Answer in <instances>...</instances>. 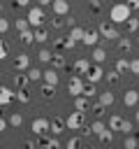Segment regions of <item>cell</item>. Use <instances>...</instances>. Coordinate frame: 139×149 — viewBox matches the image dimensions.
Returning <instances> with one entry per match:
<instances>
[{"mask_svg":"<svg viewBox=\"0 0 139 149\" xmlns=\"http://www.w3.org/2000/svg\"><path fill=\"white\" fill-rule=\"evenodd\" d=\"M130 16H132V9H130L125 2H116V5L109 9V19H111V23H125Z\"/></svg>","mask_w":139,"mask_h":149,"instance_id":"obj_1","label":"cell"},{"mask_svg":"<svg viewBox=\"0 0 139 149\" xmlns=\"http://www.w3.org/2000/svg\"><path fill=\"white\" fill-rule=\"evenodd\" d=\"M28 23H30V28H39L42 23H44V9L39 7V5H32L30 9H28Z\"/></svg>","mask_w":139,"mask_h":149,"instance_id":"obj_2","label":"cell"},{"mask_svg":"<svg viewBox=\"0 0 139 149\" xmlns=\"http://www.w3.org/2000/svg\"><path fill=\"white\" fill-rule=\"evenodd\" d=\"M97 33H100V37H104V40H118V37H120L118 30H116V26H114L111 21H102V23L97 26Z\"/></svg>","mask_w":139,"mask_h":149,"instance_id":"obj_3","label":"cell"},{"mask_svg":"<svg viewBox=\"0 0 139 149\" xmlns=\"http://www.w3.org/2000/svg\"><path fill=\"white\" fill-rule=\"evenodd\" d=\"M83 77L81 74H72L70 77V81H67V91H70V95L72 98H76V95H81V91H83Z\"/></svg>","mask_w":139,"mask_h":149,"instance_id":"obj_4","label":"cell"},{"mask_svg":"<svg viewBox=\"0 0 139 149\" xmlns=\"http://www.w3.org/2000/svg\"><path fill=\"white\" fill-rule=\"evenodd\" d=\"M83 112H72L67 119H65V126H67V130H81L83 128Z\"/></svg>","mask_w":139,"mask_h":149,"instance_id":"obj_5","label":"cell"},{"mask_svg":"<svg viewBox=\"0 0 139 149\" xmlns=\"http://www.w3.org/2000/svg\"><path fill=\"white\" fill-rule=\"evenodd\" d=\"M102 77H104V70H102L97 63H90V68L86 70V81H90V84H97Z\"/></svg>","mask_w":139,"mask_h":149,"instance_id":"obj_6","label":"cell"},{"mask_svg":"<svg viewBox=\"0 0 139 149\" xmlns=\"http://www.w3.org/2000/svg\"><path fill=\"white\" fill-rule=\"evenodd\" d=\"M32 133H35L37 137L46 135V133H49V119H44V116H37V119H32Z\"/></svg>","mask_w":139,"mask_h":149,"instance_id":"obj_7","label":"cell"},{"mask_svg":"<svg viewBox=\"0 0 139 149\" xmlns=\"http://www.w3.org/2000/svg\"><path fill=\"white\" fill-rule=\"evenodd\" d=\"M63 130H67L65 119H60V116H51V119H49V133H51V135H60Z\"/></svg>","mask_w":139,"mask_h":149,"instance_id":"obj_8","label":"cell"},{"mask_svg":"<svg viewBox=\"0 0 139 149\" xmlns=\"http://www.w3.org/2000/svg\"><path fill=\"white\" fill-rule=\"evenodd\" d=\"M51 9H53L56 16H67L70 14V0H53Z\"/></svg>","mask_w":139,"mask_h":149,"instance_id":"obj_9","label":"cell"},{"mask_svg":"<svg viewBox=\"0 0 139 149\" xmlns=\"http://www.w3.org/2000/svg\"><path fill=\"white\" fill-rule=\"evenodd\" d=\"M97 40H100V33H97L95 28H86V30H83V40H81V42H83L86 47H95Z\"/></svg>","mask_w":139,"mask_h":149,"instance_id":"obj_10","label":"cell"},{"mask_svg":"<svg viewBox=\"0 0 139 149\" xmlns=\"http://www.w3.org/2000/svg\"><path fill=\"white\" fill-rule=\"evenodd\" d=\"M53 47H56V54H58L60 49H74L76 42H74L72 37H56V40H53Z\"/></svg>","mask_w":139,"mask_h":149,"instance_id":"obj_11","label":"cell"},{"mask_svg":"<svg viewBox=\"0 0 139 149\" xmlns=\"http://www.w3.org/2000/svg\"><path fill=\"white\" fill-rule=\"evenodd\" d=\"M28 68H30V56H28V54H19V56L14 58V70L23 72V70H28Z\"/></svg>","mask_w":139,"mask_h":149,"instance_id":"obj_12","label":"cell"},{"mask_svg":"<svg viewBox=\"0 0 139 149\" xmlns=\"http://www.w3.org/2000/svg\"><path fill=\"white\" fill-rule=\"evenodd\" d=\"M42 79H44V84H51V86H58V81H60L58 70H53V68L44 70V72H42Z\"/></svg>","mask_w":139,"mask_h":149,"instance_id":"obj_13","label":"cell"},{"mask_svg":"<svg viewBox=\"0 0 139 149\" xmlns=\"http://www.w3.org/2000/svg\"><path fill=\"white\" fill-rule=\"evenodd\" d=\"M123 102H125V107H134V105L139 102V91H137V88L125 91V93H123Z\"/></svg>","mask_w":139,"mask_h":149,"instance_id":"obj_14","label":"cell"},{"mask_svg":"<svg viewBox=\"0 0 139 149\" xmlns=\"http://www.w3.org/2000/svg\"><path fill=\"white\" fill-rule=\"evenodd\" d=\"M14 98H16V91H12V88H7V86H2V88H0V107L9 105Z\"/></svg>","mask_w":139,"mask_h":149,"instance_id":"obj_15","label":"cell"},{"mask_svg":"<svg viewBox=\"0 0 139 149\" xmlns=\"http://www.w3.org/2000/svg\"><path fill=\"white\" fill-rule=\"evenodd\" d=\"M90 68V63L86 61V58H76L74 61V65H72V70H74V74H86V70Z\"/></svg>","mask_w":139,"mask_h":149,"instance_id":"obj_16","label":"cell"},{"mask_svg":"<svg viewBox=\"0 0 139 149\" xmlns=\"http://www.w3.org/2000/svg\"><path fill=\"white\" fill-rule=\"evenodd\" d=\"M14 84H16V88H28L30 79H28L25 72H19V74H14Z\"/></svg>","mask_w":139,"mask_h":149,"instance_id":"obj_17","label":"cell"},{"mask_svg":"<svg viewBox=\"0 0 139 149\" xmlns=\"http://www.w3.org/2000/svg\"><path fill=\"white\" fill-rule=\"evenodd\" d=\"M88 107H90L88 98H83V95H76V98H74V109H76V112H86Z\"/></svg>","mask_w":139,"mask_h":149,"instance_id":"obj_18","label":"cell"},{"mask_svg":"<svg viewBox=\"0 0 139 149\" xmlns=\"http://www.w3.org/2000/svg\"><path fill=\"white\" fill-rule=\"evenodd\" d=\"M120 123H123V116H120V114H111L107 128H109V130H120Z\"/></svg>","mask_w":139,"mask_h":149,"instance_id":"obj_19","label":"cell"},{"mask_svg":"<svg viewBox=\"0 0 139 149\" xmlns=\"http://www.w3.org/2000/svg\"><path fill=\"white\" fill-rule=\"evenodd\" d=\"M39 93H42V98H44V100H53V95H56V86L44 84V86L39 88Z\"/></svg>","mask_w":139,"mask_h":149,"instance_id":"obj_20","label":"cell"},{"mask_svg":"<svg viewBox=\"0 0 139 149\" xmlns=\"http://www.w3.org/2000/svg\"><path fill=\"white\" fill-rule=\"evenodd\" d=\"M114 100H116V95H114L111 91H102V93H100V102H102L104 107H109V105H114Z\"/></svg>","mask_w":139,"mask_h":149,"instance_id":"obj_21","label":"cell"},{"mask_svg":"<svg viewBox=\"0 0 139 149\" xmlns=\"http://www.w3.org/2000/svg\"><path fill=\"white\" fill-rule=\"evenodd\" d=\"M32 33H35V42H46V40H49V30H46V28H42V26H39V28H35Z\"/></svg>","mask_w":139,"mask_h":149,"instance_id":"obj_22","label":"cell"},{"mask_svg":"<svg viewBox=\"0 0 139 149\" xmlns=\"http://www.w3.org/2000/svg\"><path fill=\"white\" fill-rule=\"evenodd\" d=\"M93 61L100 65V63H104L107 61V51L102 49V47H95V51H93Z\"/></svg>","mask_w":139,"mask_h":149,"instance_id":"obj_23","label":"cell"},{"mask_svg":"<svg viewBox=\"0 0 139 149\" xmlns=\"http://www.w3.org/2000/svg\"><path fill=\"white\" fill-rule=\"evenodd\" d=\"M51 65H53V70L65 68V58H63V54H56V51H53V56H51Z\"/></svg>","mask_w":139,"mask_h":149,"instance_id":"obj_24","label":"cell"},{"mask_svg":"<svg viewBox=\"0 0 139 149\" xmlns=\"http://www.w3.org/2000/svg\"><path fill=\"white\" fill-rule=\"evenodd\" d=\"M95 93H97V88H95V84H90V81H86V84H83V91H81V95L90 100V98H93Z\"/></svg>","mask_w":139,"mask_h":149,"instance_id":"obj_25","label":"cell"},{"mask_svg":"<svg viewBox=\"0 0 139 149\" xmlns=\"http://www.w3.org/2000/svg\"><path fill=\"white\" fill-rule=\"evenodd\" d=\"M83 30H86V28L74 26V28H70V37H72L74 42H81V40H83Z\"/></svg>","mask_w":139,"mask_h":149,"instance_id":"obj_26","label":"cell"},{"mask_svg":"<svg viewBox=\"0 0 139 149\" xmlns=\"http://www.w3.org/2000/svg\"><path fill=\"white\" fill-rule=\"evenodd\" d=\"M25 74H28L30 81H39V79H42V70H39V68H28Z\"/></svg>","mask_w":139,"mask_h":149,"instance_id":"obj_27","label":"cell"},{"mask_svg":"<svg viewBox=\"0 0 139 149\" xmlns=\"http://www.w3.org/2000/svg\"><path fill=\"white\" fill-rule=\"evenodd\" d=\"M16 100L23 102V105H28V102H30V91H28V88H19V91H16Z\"/></svg>","mask_w":139,"mask_h":149,"instance_id":"obj_28","label":"cell"},{"mask_svg":"<svg viewBox=\"0 0 139 149\" xmlns=\"http://www.w3.org/2000/svg\"><path fill=\"white\" fill-rule=\"evenodd\" d=\"M7 123H9V126H14V128H19V126L23 123V116H21L19 112H12V114H9V119H7Z\"/></svg>","mask_w":139,"mask_h":149,"instance_id":"obj_29","label":"cell"},{"mask_svg":"<svg viewBox=\"0 0 139 149\" xmlns=\"http://www.w3.org/2000/svg\"><path fill=\"white\" fill-rule=\"evenodd\" d=\"M125 28H127V33H137V30H139V19L130 16V19L125 21Z\"/></svg>","mask_w":139,"mask_h":149,"instance_id":"obj_30","label":"cell"},{"mask_svg":"<svg viewBox=\"0 0 139 149\" xmlns=\"http://www.w3.org/2000/svg\"><path fill=\"white\" fill-rule=\"evenodd\" d=\"M21 42H23V44H32V42H35V33H32V28H28V30L21 33Z\"/></svg>","mask_w":139,"mask_h":149,"instance_id":"obj_31","label":"cell"},{"mask_svg":"<svg viewBox=\"0 0 139 149\" xmlns=\"http://www.w3.org/2000/svg\"><path fill=\"white\" fill-rule=\"evenodd\" d=\"M130 49H132V42H130V37H120V40H118V51L127 54Z\"/></svg>","mask_w":139,"mask_h":149,"instance_id":"obj_32","label":"cell"},{"mask_svg":"<svg viewBox=\"0 0 139 149\" xmlns=\"http://www.w3.org/2000/svg\"><path fill=\"white\" fill-rule=\"evenodd\" d=\"M116 72H125V70H130V61L127 58H116V68H114Z\"/></svg>","mask_w":139,"mask_h":149,"instance_id":"obj_33","label":"cell"},{"mask_svg":"<svg viewBox=\"0 0 139 149\" xmlns=\"http://www.w3.org/2000/svg\"><path fill=\"white\" fill-rule=\"evenodd\" d=\"M88 128H90V133H93V135H100L102 130H107V123H102V121H93Z\"/></svg>","mask_w":139,"mask_h":149,"instance_id":"obj_34","label":"cell"},{"mask_svg":"<svg viewBox=\"0 0 139 149\" xmlns=\"http://www.w3.org/2000/svg\"><path fill=\"white\" fill-rule=\"evenodd\" d=\"M123 147H125V149H137V147H139V140H137L134 135H125V142H123Z\"/></svg>","mask_w":139,"mask_h":149,"instance_id":"obj_35","label":"cell"},{"mask_svg":"<svg viewBox=\"0 0 139 149\" xmlns=\"http://www.w3.org/2000/svg\"><path fill=\"white\" fill-rule=\"evenodd\" d=\"M51 56H53L51 49H39V54H37V58H39L42 63H51Z\"/></svg>","mask_w":139,"mask_h":149,"instance_id":"obj_36","label":"cell"},{"mask_svg":"<svg viewBox=\"0 0 139 149\" xmlns=\"http://www.w3.org/2000/svg\"><path fill=\"white\" fill-rule=\"evenodd\" d=\"M104 77H107V81H109V84H118V79H120V72H116V70H109Z\"/></svg>","mask_w":139,"mask_h":149,"instance_id":"obj_37","label":"cell"},{"mask_svg":"<svg viewBox=\"0 0 139 149\" xmlns=\"http://www.w3.org/2000/svg\"><path fill=\"white\" fill-rule=\"evenodd\" d=\"M65 149H81V140L79 137H70L65 142Z\"/></svg>","mask_w":139,"mask_h":149,"instance_id":"obj_38","label":"cell"},{"mask_svg":"<svg viewBox=\"0 0 139 149\" xmlns=\"http://www.w3.org/2000/svg\"><path fill=\"white\" fill-rule=\"evenodd\" d=\"M97 137H100V140H102L104 144H111V140H114V135H111V130H109V128H107V130H102V133H100Z\"/></svg>","mask_w":139,"mask_h":149,"instance_id":"obj_39","label":"cell"},{"mask_svg":"<svg viewBox=\"0 0 139 149\" xmlns=\"http://www.w3.org/2000/svg\"><path fill=\"white\" fill-rule=\"evenodd\" d=\"M44 149H60V142H58V137L53 135V137H46V147Z\"/></svg>","mask_w":139,"mask_h":149,"instance_id":"obj_40","label":"cell"},{"mask_svg":"<svg viewBox=\"0 0 139 149\" xmlns=\"http://www.w3.org/2000/svg\"><path fill=\"white\" fill-rule=\"evenodd\" d=\"M14 26H16V30H19V33H23V30H28V28H30V23H28V19H19V21H16Z\"/></svg>","mask_w":139,"mask_h":149,"instance_id":"obj_41","label":"cell"},{"mask_svg":"<svg viewBox=\"0 0 139 149\" xmlns=\"http://www.w3.org/2000/svg\"><path fill=\"white\" fill-rule=\"evenodd\" d=\"M90 109H93V114H97V116H102V114H104V109H107V107H104V105H102V102H93V105H90Z\"/></svg>","mask_w":139,"mask_h":149,"instance_id":"obj_42","label":"cell"},{"mask_svg":"<svg viewBox=\"0 0 139 149\" xmlns=\"http://www.w3.org/2000/svg\"><path fill=\"white\" fill-rule=\"evenodd\" d=\"M120 130H123V135H132V121L123 119V123H120Z\"/></svg>","mask_w":139,"mask_h":149,"instance_id":"obj_43","label":"cell"},{"mask_svg":"<svg viewBox=\"0 0 139 149\" xmlns=\"http://www.w3.org/2000/svg\"><path fill=\"white\" fill-rule=\"evenodd\" d=\"M51 26H53V28H63V26H67V23H65V16H56V19H51Z\"/></svg>","mask_w":139,"mask_h":149,"instance_id":"obj_44","label":"cell"},{"mask_svg":"<svg viewBox=\"0 0 139 149\" xmlns=\"http://www.w3.org/2000/svg\"><path fill=\"white\" fill-rule=\"evenodd\" d=\"M130 72L132 74H139V58H132L130 61Z\"/></svg>","mask_w":139,"mask_h":149,"instance_id":"obj_45","label":"cell"},{"mask_svg":"<svg viewBox=\"0 0 139 149\" xmlns=\"http://www.w3.org/2000/svg\"><path fill=\"white\" fill-rule=\"evenodd\" d=\"M100 9H102V2H100V0H90V12H95V14H97Z\"/></svg>","mask_w":139,"mask_h":149,"instance_id":"obj_46","label":"cell"},{"mask_svg":"<svg viewBox=\"0 0 139 149\" xmlns=\"http://www.w3.org/2000/svg\"><path fill=\"white\" fill-rule=\"evenodd\" d=\"M7 30H9V21L0 16V35H2V33H7Z\"/></svg>","mask_w":139,"mask_h":149,"instance_id":"obj_47","label":"cell"},{"mask_svg":"<svg viewBox=\"0 0 139 149\" xmlns=\"http://www.w3.org/2000/svg\"><path fill=\"white\" fill-rule=\"evenodd\" d=\"M7 58V47H5V42L0 40V61H5Z\"/></svg>","mask_w":139,"mask_h":149,"instance_id":"obj_48","label":"cell"},{"mask_svg":"<svg viewBox=\"0 0 139 149\" xmlns=\"http://www.w3.org/2000/svg\"><path fill=\"white\" fill-rule=\"evenodd\" d=\"M125 5H127L130 9H139V0H125Z\"/></svg>","mask_w":139,"mask_h":149,"instance_id":"obj_49","label":"cell"},{"mask_svg":"<svg viewBox=\"0 0 139 149\" xmlns=\"http://www.w3.org/2000/svg\"><path fill=\"white\" fill-rule=\"evenodd\" d=\"M14 5H16V7H28L30 0H14Z\"/></svg>","mask_w":139,"mask_h":149,"instance_id":"obj_50","label":"cell"},{"mask_svg":"<svg viewBox=\"0 0 139 149\" xmlns=\"http://www.w3.org/2000/svg\"><path fill=\"white\" fill-rule=\"evenodd\" d=\"M5 128H7V119H5V116H0V133H2Z\"/></svg>","mask_w":139,"mask_h":149,"instance_id":"obj_51","label":"cell"},{"mask_svg":"<svg viewBox=\"0 0 139 149\" xmlns=\"http://www.w3.org/2000/svg\"><path fill=\"white\" fill-rule=\"evenodd\" d=\"M51 2H53V0H37V5H39V7H46V5H51Z\"/></svg>","mask_w":139,"mask_h":149,"instance_id":"obj_52","label":"cell"},{"mask_svg":"<svg viewBox=\"0 0 139 149\" xmlns=\"http://www.w3.org/2000/svg\"><path fill=\"white\" fill-rule=\"evenodd\" d=\"M134 119H137V121H139V112H137V114H134Z\"/></svg>","mask_w":139,"mask_h":149,"instance_id":"obj_53","label":"cell"},{"mask_svg":"<svg viewBox=\"0 0 139 149\" xmlns=\"http://www.w3.org/2000/svg\"><path fill=\"white\" fill-rule=\"evenodd\" d=\"M0 12H2V2H0Z\"/></svg>","mask_w":139,"mask_h":149,"instance_id":"obj_54","label":"cell"},{"mask_svg":"<svg viewBox=\"0 0 139 149\" xmlns=\"http://www.w3.org/2000/svg\"><path fill=\"white\" fill-rule=\"evenodd\" d=\"M90 149H100V147H90Z\"/></svg>","mask_w":139,"mask_h":149,"instance_id":"obj_55","label":"cell"},{"mask_svg":"<svg viewBox=\"0 0 139 149\" xmlns=\"http://www.w3.org/2000/svg\"><path fill=\"white\" fill-rule=\"evenodd\" d=\"M0 88H2V84H0Z\"/></svg>","mask_w":139,"mask_h":149,"instance_id":"obj_56","label":"cell"},{"mask_svg":"<svg viewBox=\"0 0 139 149\" xmlns=\"http://www.w3.org/2000/svg\"><path fill=\"white\" fill-rule=\"evenodd\" d=\"M137 40H139V35H137Z\"/></svg>","mask_w":139,"mask_h":149,"instance_id":"obj_57","label":"cell"},{"mask_svg":"<svg viewBox=\"0 0 139 149\" xmlns=\"http://www.w3.org/2000/svg\"><path fill=\"white\" fill-rule=\"evenodd\" d=\"M30 149H32V147H30Z\"/></svg>","mask_w":139,"mask_h":149,"instance_id":"obj_58","label":"cell"},{"mask_svg":"<svg viewBox=\"0 0 139 149\" xmlns=\"http://www.w3.org/2000/svg\"><path fill=\"white\" fill-rule=\"evenodd\" d=\"M0 2H2V0H0Z\"/></svg>","mask_w":139,"mask_h":149,"instance_id":"obj_59","label":"cell"},{"mask_svg":"<svg viewBox=\"0 0 139 149\" xmlns=\"http://www.w3.org/2000/svg\"><path fill=\"white\" fill-rule=\"evenodd\" d=\"M123 149H125V147H123Z\"/></svg>","mask_w":139,"mask_h":149,"instance_id":"obj_60","label":"cell"}]
</instances>
